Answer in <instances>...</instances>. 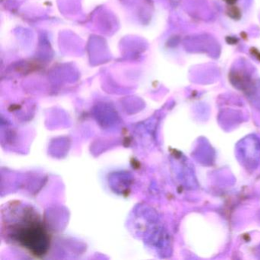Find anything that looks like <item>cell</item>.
Listing matches in <instances>:
<instances>
[{
    "instance_id": "obj_1",
    "label": "cell",
    "mask_w": 260,
    "mask_h": 260,
    "mask_svg": "<svg viewBox=\"0 0 260 260\" xmlns=\"http://www.w3.org/2000/svg\"><path fill=\"white\" fill-rule=\"evenodd\" d=\"M4 217V231L13 243L36 256L44 255L49 239L40 215L29 207L13 205Z\"/></svg>"
}]
</instances>
